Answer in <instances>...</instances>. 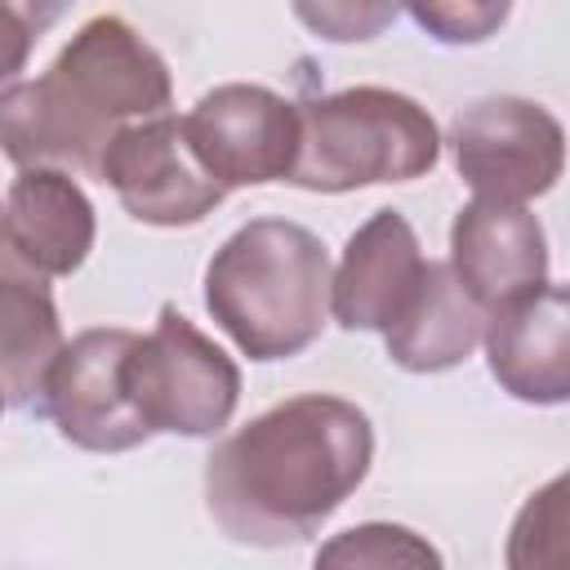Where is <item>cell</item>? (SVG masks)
Instances as JSON below:
<instances>
[{"instance_id": "6da1fadb", "label": "cell", "mask_w": 570, "mask_h": 570, "mask_svg": "<svg viewBox=\"0 0 570 570\" xmlns=\"http://www.w3.org/2000/svg\"><path fill=\"white\" fill-rule=\"evenodd\" d=\"M374 463L370 414L330 392L289 396L205 459V503L218 530L249 548L316 534Z\"/></svg>"}, {"instance_id": "7a4b0ae2", "label": "cell", "mask_w": 570, "mask_h": 570, "mask_svg": "<svg viewBox=\"0 0 570 570\" xmlns=\"http://www.w3.org/2000/svg\"><path fill=\"white\" fill-rule=\"evenodd\" d=\"M165 58L116 13L89 18L36 80L0 94V151L18 169H76L98 178L107 142L169 111Z\"/></svg>"}, {"instance_id": "3957f363", "label": "cell", "mask_w": 570, "mask_h": 570, "mask_svg": "<svg viewBox=\"0 0 570 570\" xmlns=\"http://www.w3.org/2000/svg\"><path fill=\"white\" fill-rule=\"evenodd\" d=\"M330 249L289 218H249L205 267V307L249 361L312 347L330 316Z\"/></svg>"}, {"instance_id": "277c9868", "label": "cell", "mask_w": 570, "mask_h": 570, "mask_svg": "<svg viewBox=\"0 0 570 570\" xmlns=\"http://www.w3.org/2000/svg\"><path fill=\"white\" fill-rule=\"evenodd\" d=\"M441 134L423 102L383 85L298 102V151L285 183L303 191H356L410 183L436 169Z\"/></svg>"}, {"instance_id": "5b68a950", "label": "cell", "mask_w": 570, "mask_h": 570, "mask_svg": "<svg viewBox=\"0 0 570 570\" xmlns=\"http://www.w3.org/2000/svg\"><path fill=\"white\" fill-rule=\"evenodd\" d=\"M129 396L151 432L214 436L240 401V370L174 303H165L156 330L147 338L138 334L129 352Z\"/></svg>"}, {"instance_id": "8992f818", "label": "cell", "mask_w": 570, "mask_h": 570, "mask_svg": "<svg viewBox=\"0 0 570 570\" xmlns=\"http://www.w3.org/2000/svg\"><path fill=\"white\" fill-rule=\"evenodd\" d=\"M459 178L485 196L525 205L557 187L566 165V129L561 120L530 98H481L454 116L450 129Z\"/></svg>"}, {"instance_id": "52a82bcc", "label": "cell", "mask_w": 570, "mask_h": 570, "mask_svg": "<svg viewBox=\"0 0 570 570\" xmlns=\"http://www.w3.org/2000/svg\"><path fill=\"white\" fill-rule=\"evenodd\" d=\"M138 334L120 325L80 330L53 356L40 392V410L53 428L94 454H120L156 436L129 396V352Z\"/></svg>"}, {"instance_id": "ba28073f", "label": "cell", "mask_w": 570, "mask_h": 570, "mask_svg": "<svg viewBox=\"0 0 570 570\" xmlns=\"http://www.w3.org/2000/svg\"><path fill=\"white\" fill-rule=\"evenodd\" d=\"M98 183L116 191L129 218L151 227H191L227 196V187L200 165L187 125L174 111L125 125L102 151Z\"/></svg>"}, {"instance_id": "9c48e42d", "label": "cell", "mask_w": 570, "mask_h": 570, "mask_svg": "<svg viewBox=\"0 0 570 570\" xmlns=\"http://www.w3.org/2000/svg\"><path fill=\"white\" fill-rule=\"evenodd\" d=\"M183 125L200 165L227 191L285 183L298 151V102L281 98L267 85H218L196 98Z\"/></svg>"}, {"instance_id": "30bf717a", "label": "cell", "mask_w": 570, "mask_h": 570, "mask_svg": "<svg viewBox=\"0 0 570 570\" xmlns=\"http://www.w3.org/2000/svg\"><path fill=\"white\" fill-rule=\"evenodd\" d=\"M450 272L485 307V316L548 285V240L525 205L485 200L459 209L450 227Z\"/></svg>"}, {"instance_id": "8fae6325", "label": "cell", "mask_w": 570, "mask_h": 570, "mask_svg": "<svg viewBox=\"0 0 570 570\" xmlns=\"http://www.w3.org/2000/svg\"><path fill=\"white\" fill-rule=\"evenodd\" d=\"M490 374L503 392L530 405H561L570 396V294L539 285L485 316L481 330Z\"/></svg>"}, {"instance_id": "7c38bea8", "label": "cell", "mask_w": 570, "mask_h": 570, "mask_svg": "<svg viewBox=\"0 0 570 570\" xmlns=\"http://www.w3.org/2000/svg\"><path fill=\"white\" fill-rule=\"evenodd\" d=\"M423 249L401 209H374L330 272V312L343 330H387L423 272Z\"/></svg>"}, {"instance_id": "4fadbf2b", "label": "cell", "mask_w": 570, "mask_h": 570, "mask_svg": "<svg viewBox=\"0 0 570 570\" xmlns=\"http://www.w3.org/2000/svg\"><path fill=\"white\" fill-rule=\"evenodd\" d=\"M94 205L67 169H22L4 200V240L36 272L71 276L94 249Z\"/></svg>"}, {"instance_id": "5bb4252c", "label": "cell", "mask_w": 570, "mask_h": 570, "mask_svg": "<svg viewBox=\"0 0 570 570\" xmlns=\"http://www.w3.org/2000/svg\"><path fill=\"white\" fill-rule=\"evenodd\" d=\"M485 330V307L459 285L450 263H423L419 285L383 330L392 365L410 374H441L472 356Z\"/></svg>"}, {"instance_id": "9a60e30c", "label": "cell", "mask_w": 570, "mask_h": 570, "mask_svg": "<svg viewBox=\"0 0 570 570\" xmlns=\"http://www.w3.org/2000/svg\"><path fill=\"white\" fill-rule=\"evenodd\" d=\"M62 352V325L49 276L0 236V401L40 405L45 374Z\"/></svg>"}, {"instance_id": "2e32d148", "label": "cell", "mask_w": 570, "mask_h": 570, "mask_svg": "<svg viewBox=\"0 0 570 570\" xmlns=\"http://www.w3.org/2000/svg\"><path fill=\"white\" fill-rule=\"evenodd\" d=\"M316 566H441V552L428 548L414 530L405 525H387V521H370L356 530H343L334 543H325L316 552Z\"/></svg>"}, {"instance_id": "e0dca14e", "label": "cell", "mask_w": 570, "mask_h": 570, "mask_svg": "<svg viewBox=\"0 0 570 570\" xmlns=\"http://www.w3.org/2000/svg\"><path fill=\"white\" fill-rule=\"evenodd\" d=\"M289 4H294V18L330 45L374 40L401 13V0H289Z\"/></svg>"}, {"instance_id": "ac0fdd59", "label": "cell", "mask_w": 570, "mask_h": 570, "mask_svg": "<svg viewBox=\"0 0 570 570\" xmlns=\"http://www.w3.org/2000/svg\"><path fill=\"white\" fill-rule=\"evenodd\" d=\"M414 22L441 45H481L499 36L512 13V0H401Z\"/></svg>"}, {"instance_id": "d6986e66", "label": "cell", "mask_w": 570, "mask_h": 570, "mask_svg": "<svg viewBox=\"0 0 570 570\" xmlns=\"http://www.w3.org/2000/svg\"><path fill=\"white\" fill-rule=\"evenodd\" d=\"M67 4L71 0H0V94L22 80L31 49L62 18Z\"/></svg>"}, {"instance_id": "ffe728a7", "label": "cell", "mask_w": 570, "mask_h": 570, "mask_svg": "<svg viewBox=\"0 0 570 570\" xmlns=\"http://www.w3.org/2000/svg\"><path fill=\"white\" fill-rule=\"evenodd\" d=\"M0 236H4V205H0Z\"/></svg>"}, {"instance_id": "44dd1931", "label": "cell", "mask_w": 570, "mask_h": 570, "mask_svg": "<svg viewBox=\"0 0 570 570\" xmlns=\"http://www.w3.org/2000/svg\"><path fill=\"white\" fill-rule=\"evenodd\" d=\"M0 405H4V401H0Z\"/></svg>"}]
</instances>
